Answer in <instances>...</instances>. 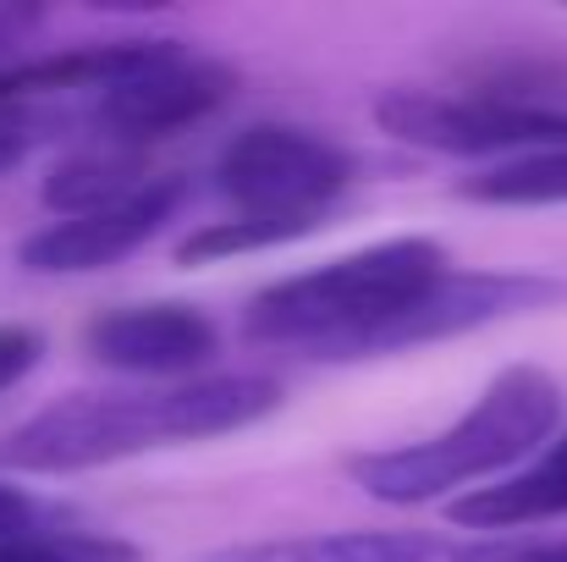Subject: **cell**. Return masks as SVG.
I'll list each match as a JSON object with an SVG mask.
<instances>
[{
  "label": "cell",
  "mask_w": 567,
  "mask_h": 562,
  "mask_svg": "<svg viewBox=\"0 0 567 562\" xmlns=\"http://www.w3.org/2000/svg\"><path fill=\"white\" fill-rule=\"evenodd\" d=\"M281 386L270 375H193L161 386H105V391H72L50 408L28 413L6 441L0 463L17 474H78L105 469L155 447L209 441L259 425L276 413Z\"/></svg>",
  "instance_id": "cell-1"
},
{
  "label": "cell",
  "mask_w": 567,
  "mask_h": 562,
  "mask_svg": "<svg viewBox=\"0 0 567 562\" xmlns=\"http://www.w3.org/2000/svg\"><path fill=\"white\" fill-rule=\"evenodd\" d=\"M563 425V386L557 375L540 365H513L502 370L480 402L408 447H385V452H359L348 458V474L364 497H375L385 508H424V502H457V491L468 497V486L480 491V480H507L524 463H535L551 436Z\"/></svg>",
  "instance_id": "cell-2"
},
{
  "label": "cell",
  "mask_w": 567,
  "mask_h": 562,
  "mask_svg": "<svg viewBox=\"0 0 567 562\" xmlns=\"http://www.w3.org/2000/svg\"><path fill=\"white\" fill-rule=\"evenodd\" d=\"M446 270L452 259L435 237H385L375 248L265 287L248 304L243 331L265 348H298L309 359H364L380 326L424 298Z\"/></svg>",
  "instance_id": "cell-3"
},
{
  "label": "cell",
  "mask_w": 567,
  "mask_h": 562,
  "mask_svg": "<svg viewBox=\"0 0 567 562\" xmlns=\"http://www.w3.org/2000/svg\"><path fill=\"white\" fill-rule=\"evenodd\" d=\"M353 155L298 122H254L215 155V187L231 198V215L320 226V215L348 193Z\"/></svg>",
  "instance_id": "cell-4"
},
{
  "label": "cell",
  "mask_w": 567,
  "mask_h": 562,
  "mask_svg": "<svg viewBox=\"0 0 567 562\" xmlns=\"http://www.w3.org/2000/svg\"><path fill=\"white\" fill-rule=\"evenodd\" d=\"M563 298L567 282L535 276V270H446L424 298H413L396 320L380 326L375 343L364 348V359L408 354V348L446 343V337H468L480 326H496L507 315L546 309V304H563Z\"/></svg>",
  "instance_id": "cell-5"
},
{
  "label": "cell",
  "mask_w": 567,
  "mask_h": 562,
  "mask_svg": "<svg viewBox=\"0 0 567 562\" xmlns=\"http://www.w3.org/2000/svg\"><path fill=\"white\" fill-rule=\"evenodd\" d=\"M231 89H237V72L231 67L204 61V55H183L172 44L161 61H150L133 78L111 83L100 94V111L94 116L111 127L116 144L138 150L150 139H172V133H183L193 122H204L209 111H220L231 100Z\"/></svg>",
  "instance_id": "cell-6"
},
{
  "label": "cell",
  "mask_w": 567,
  "mask_h": 562,
  "mask_svg": "<svg viewBox=\"0 0 567 562\" xmlns=\"http://www.w3.org/2000/svg\"><path fill=\"white\" fill-rule=\"evenodd\" d=\"M183 177H155L144 193L122 198V204H105V210H89V215H66V221H50L39 226L28 243H22V265L33 276H83V270H105L116 259H127L133 248H144L183 204Z\"/></svg>",
  "instance_id": "cell-7"
},
{
  "label": "cell",
  "mask_w": 567,
  "mask_h": 562,
  "mask_svg": "<svg viewBox=\"0 0 567 562\" xmlns=\"http://www.w3.org/2000/svg\"><path fill=\"white\" fill-rule=\"evenodd\" d=\"M83 348L105 370L161 386V380H193L198 365L215 359L220 331L193 304H127V309L100 315L83 331Z\"/></svg>",
  "instance_id": "cell-8"
},
{
  "label": "cell",
  "mask_w": 567,
  "mask_h": 562,
  "mask_svg": "<svg viewBox=\"0 0 567 562\" xmlns=\"http://www.w3.org/2000/svg\"><path fill=\"white\" fill-rule=\"evenodd\" d=\"M567 519V436H557L535 463H524L518 474L480 486L468 497L452 502V524L457 530H524V524H551Z\"/></svg>",
  "instance_id": "cell-9"
},
{
  "label": "cell",
  "mask_w": 567,
  "mask_h": 562,
  "mask_svg": "<svg viewBox=\"0 0 567 562\" xmlns=\"http://www.w3.org/2000/svg\"><path fill=\"white\" fill-rule=\"evenodd\" d=\"M441 541L430 530H315L281 541H243L204 552L198 562H435Z\"/></svg>",
  "instance_id": "cell-10"
},
{
  "label": "cell",
  "mask_w": 567,
  "mask_h": 562,
  "mask_svg": "<svg viewBox=\"0 0 567 562\" xmlns=\"http://www.w3.org/2000/svg\"><path fill=\"white\" fill-rule=\"evenodd\" d=\"M155 183V172L144 166L138 150L127 144H111V150H83L72 161H61L44 183V204L66 221V215H89V210H105V204H122L133 193Z\"/></svg>",
  "instance_id": "cell-11"
},
{
  "label": "cell",
  "mask_w": 567,
  "mask_h": 562,
  "mask_svg": "<svg viewBox=\"0 0 567 562\" xmlns=\"http://www.w3.org/2000/svg\"><path fill=\"white\" fill-rule=\"evenodd\" d=\"M474 204H567V150L496 161L457 187Z\"/></svg>",
  "instance_id": "cell-12"
},
{
  "label": "cell",
  "mask_w": 567,
  "mask_h": 562,
  "mask_svg": "<svg viewBox=\"0 0 567 562\" xmlns=\"http://www.w3.org/2000/svg\"><path fill=\"white\" fill-rule=\"evenodd\" d=\"M292 237H309V226L259 221V215H226V221H209V226L188 232L177 243V259L183 265H220L231 254H259V248H276V243H292Z\"/></svg>",
  "instance_id": "cell-13"
},
{
  "label": "cell",
  "mask_w": 567,
  "mask_h": 562,
  "mask_svg": "<svg viewBox=\"0 0 567 562\" xmlns=\"http://www.w3.org/2000/svg\"><path fill=\"white\" fill-rule=\"evenodd\" d=\"M39 354H44V343H39L33 326H0V391L17 386L22 375L33 370Z\"/></svg>",
  "instance_id": "cell-14"
},
{
  "label": "cell",
  "mask_w": 567,
  "mask_h": 562,
  "mask_svg": "<svg viewBox=\"0 0 567 562\" xmlns=\"http://www.w3.org/2000/svg\"><path fill=\"white\" fill-rule=\"evenodd\" d=\"M33 530H44L39 502H33L28 491H17V486H0V546H6V541H22V535H33Z\"/></svg>",
  "instance_id": "cell-15"
},
{
  "label": "cell",
  "mask_w": 567,
  "mask_h": 562,
  "mask_svg": "<svg viewBox=\"0 0 567 562\" xmlns=\"http://www.w3.org/2000/svg\"><path fill=\"white\" fill-rule=\"evenodd\" d=\"M457 562H567V541H524V546H474Z\"/></svg>",
  "instance_id": "cell-16"
},
{
  "label": "cell",
  "mask_w": 567,
  "mask_h": 562,
  "mask_svg": "<svg viewBox=\"0 0 567 562\" xmlns=\"http://www.w3.org/2000/svg\"><path fill=\"white\" fill-rule=\"evenodd\" d=\"M44 28V11L39 6H17V0H0V55H11L28 33Z\"/></svg>",
  "instance_id": "cell-17"
},
{
  "label": "cell",
  "mask_w": 567,
  "mask_h": 562,
  "mask_svg": "<svg viewBox=\"0 0 567 562\" xmlns=\"http://www.w3.org/2000/svg\"><path fill=\"white\" fill-rule=\"evenodd\" d=\"M28 150H33V122L17 116V111H0V177H6L11 166H22Z\"/></svg>",
  "instance_id": "cell-18"
}]
</instances>
